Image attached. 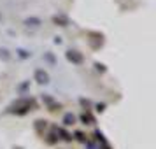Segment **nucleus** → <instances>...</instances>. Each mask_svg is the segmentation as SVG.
Masks as SVG:
<instances>
[{"instance_id":"nucleus-12","label":"nucleus","mask_w":156,"mask_h":149,"mask_svg":"<svg viewBox=\"0 0 156 149\" xmlns=\"http://www.w3.org/2000/svg\"><path fill=\"white\" fill-rule=\"evenodd\" d=\"M16 53H18V56L23 58V60H27V58L32 56V53H30V51H27V49H23V48H20V49L16 51Z\"/></svg>"},{"instance_id":"nucleus-1","label":"nucleus","mask_w":156,"mask_h":149,"mask_svg":"<svg viewBox=\"0 0 156 149\" xmlns=\"http://www.w3.org/2000/svg\"><path fill=\"white\" fill-rule=\"evenodd\" d=\"M32 109H35V102L32 98H20L16 100L14 104L11 105V112L14 114H20V116H23V114H27L28 111H32Z\"/></svg>"},{"instance_id":"nucleus-2","label":"nucleus","mask_w":156,"mask_h":149,"mask_svg":"<svg viewBox=\"0 0 156 149\" xmlns=\"http://www.w3.org/2000/svg\"><path fill=\"white\" fill-rule=\"evenodd\" d=\"M88 44L91 49H100L104 46V35L100 32H88Z\"/></svg>"},{"instance_id":"nucleus-8","label":"nucleus","mask_w":156,"mask_h":149,"mask_svg":"<svg viewBox=\"0 0 156 149\" xmlns=\"http://www.w3.org/2000/svg\"><path fill=\"white\" fill-rule=\"evenodd\" d=\"M74 123H76V116H74L72 112H67L63 116V125L65 126H72Z\"/></svg>"},{"instance_id":"nucleus-7","label":"nucleus","mask_w":156,"mask_h":149,"mask_svg":"<svg viewBox=\"0 0 156 149\" xmlns=\"http://www.w3.org/2000/svg\"><path fill=\"white\" fill-rule=\"evenodd\" d=\"M81 121H83V125H93L95 118L91 116V112H83L81 114Z\"/></svg>"},{"instance_id":"nucleus-15","label":"nucleus","mask_w":156,"mask_h":149,"mask_svg":"<svg viewBox=\"0 0 156 149\" xmlns=\"http://www.w3.org/2000/svg\"><path fill=\"white\" fill-rule=\"evenodd\" d=\"M0 58H2V60H9V58H11V55H9V51L5 49V48H0Z\"/></svg>"},{"instance_id":"nucleus-22","label":"nucleus","mask_w":156,"mask_h":149,"mask_svg":"<svg viewBox=\"0 0 156 149\" xmlns=\"http://www.w3.org/2000/svg\"><path fill=\"white\" fill-rule=\"evenodd\" d=\"M100 149H111V146H109L107 142H104V144H102V147H100Z\"/></svg>"},{"instance_id":"nucleus-13","label":"nucleus","mask_w":156,"mask_h":149,"mask_svg":"<svg viewBox=\"0 0 156 149\" xmlns=\"http://www.w3.org/2000/svg\"><path fill=\"white\" fill-rule=\"evenodd\" d=\"M93 137H95V140H98L100 144H104V142H105V139H104V133H102L100 130H95V132H93Z\"/></svg>"},{"instance_id":"nucleus-4","label":"nucleus","mask_w":156,"mask_h":149,"mask_svg":"<svg viewBox=\"0 0 156 149\" xmlns=\"http://www.w3.org/2000/svg\"><path fill=\"white\" fill-rule=\"evenodd\" d=\"M34 79H35L39 84H48L49 83V74L44 70V69H37L35 74H34Z\"/></svg>"},{"instance_id":"nucleus-23","label":"nucleus","mask_w":156,"mask_h":149,"mask_svg":"<svg viewBox=\"0 0 156 149\" xmlns=\"http://www.w3.org/2000/svg\"><path fill=\"white\" fill-rule=\"evenodd\" d=\"M55 44H62V37H55Z\"/></svg>"},{"instance_id":"nucleus-17","label":"nucleus","mask_w":156,"mask_h":149,"mask_svg":"<svg viewBox=\"0 0 156 149\" xmlns=\"http://www.w3.org/2000/svg\"><path fill=\"white\" fill-rule=\"evenodd\" d=\"M95 69H97L98 72H105V70H107L105 65H104V63H98V62H95Z\"/></svg>"},{"instance_id":"nucleus-11","label":"nucleus","mask_w":156,"mask_h":149,"mask_svg":"<svg viewBox=\"0 0 156 149\" xmlns=\"http://www.w3.org/2000/svg\"><path fill=\"white\" fill-rule=\"evenodd\" d=\"M56 130H58V128L55 126V128H53V132L48 135V139H46V142H48V144H55V142L58 140V132H56Z\"/></svg>"},{"instance_id":"nucleus-9","label":"nucleus","mask_w":156,"mask_h":149,"mask_svg":"<svg viewBox=\"0 0 156 149\" xmlns=\"http://www.w3.org/2000/svg\"><path fill=\"white\" fill-rule=\"evenodd\" d=\"M46 126H48V121H44V119H37L35 121V130H37L39 135H42V132L46 130Z\"/></svg>"},{"instance_id":"nucleus-6","label":"nucleus","mask_w":156,"mask_h":149,"mask_svg":"<svg viewBox=\"0 0 156 149\" xmlns=\"http://www.w3.org/2000/svg\"><path fill=\"white\" fill-rule=\"evenodd\" d=\"M25 25L27 27H32V28H37V27H41L42 21H41V18H37V16H30L25 20Z\"/></svg>"},{"instance_id":"nucleus-20","label":"nucleus","mask_w":156,"mask_h":149,"mask_svg":"<svg viewBox=\"0 0 156 149\" xmlns=\"http://www.w3.org/2000/svg\"><path fill=\"white\" fill-rule=\"evenodd\" d=\"M97 111L98 112H104L105 111V104H97Z\"/></svg>"},{"instance_id":"nucleus-21","label":"nucleus","mask_w":156,"mask_h":149,"mask_svg":"<svg viewBox=\"0 0 156 149\" xmlns=\"http://www.w3.org/2000/svg\"><path fill=\"white\" fill-rule=\"evenodd\" d=\"M84 144H86V147H88V149H97V147H95V144H91V142H88V140H86Z\"/></svg>"},{"instance_id":"nucleus-3","label":"nucleus","mask_w":156,"mask_h":149,"mask_svg":"<svg viewBox=\"0 0 156 149\" xmlns=\"http://www.w3.org/2000/svg\"><path fill=\"white\" fill-rule=\"evenodd\" d=\"M65 58H67L69 62H72V63H76V65H81L84 62V55L77 49H69L65 53Z\"/></svg>"},{"instance_id":"nucleus-14","label":"nucleus","mask_w":156,"mask_h":149,"mask_svg":"<svg viewBox=\"0 0 156 149\" xmlns=\"http://www.w3.org/2000/svg\"><path fill=\"white\" fill-rule=\"evenodd\" d=\"M79 102H81V105H83V107L86 109V112H90V107H91V102H90V100H86V98H81Z\"/></svg>"},{"instance_id":"nucleus-10","label":"nucleus","mask_w":156,"mask_h":149,"mask_svg":"<svg viewBox=\"0 0 156 149\" xmlns=\"http://www.w3.org/2000/svg\"><path fill=\"white\" fill-rule=\"evenodd\" d=\"M56 132H58V135H60V137H58V139H63V140H67V142H70L72 139H74V137H72V135L69 133V132H67V130H63V128H58Z\"/></svg>"},{"instance_id":"nucleus-16","label":"nucleus","mask_w":156,"mask_h":149,"mask_svg":"<svg viewBox=\"0 0 156 149\" xmlns=\"http://www.w3.org/2000/svg\"><path fill=\"white\" fill-rule=\"evenodd\" d=\"M74 137H76L79 142H86V135L83 133V132H76V133H74Z\"/></svg>"},{"instance_id":"nucleus-5","label":"nucleus","mask_w":156,"mask_h":149,"mask_svg":"<svg viewBox=\"0 0 156 149\" xmlns=\"http://www.w3.org/2000/svg\"><path fill=\"white\" fill-rule=\"evenodd\" d=\"M51 21L55 23V25H56V27H69V18H67V16L65 14H56V16H53V20H51Z\"/></svg>"},{"instance_id":"nucleus-18","label":"nucleus","mask_w":156,"mask_h":149,"mask_svg":"<svg viewBox=\"0 0 156 149\" xmlns=\"http://www.w3.org/2000/svg\"><path fill=\"white\" fill-rule=\"evenodd\" d=\"M44 58H46L49 63H55V56H53V53H44Z\"/></svg>"},{"instance_id":"nucleus-19","label":"nucleus","mask_w":156,"mask_h":149,"mask_svg":"<svg viewBox=\"0 0 156 149\" xmlns=\"http://www.w3.org/2000/svg\"><path fill=\"white\" fill-rule=\"evenodd\" d=\"M60 107H62L60 104H49V111H51V112H55V111H56V109H60Z\"/></svg>"}]
</instances>
